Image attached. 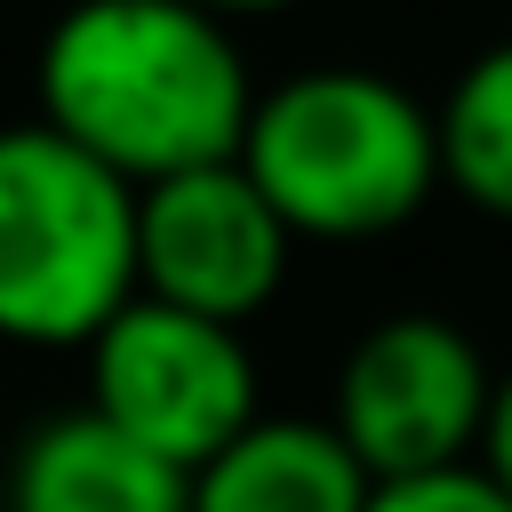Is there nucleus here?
<instances>
[{"mask_svg": "<svg viewBox=\"0 0 512 512\" xmlns=\"http://www.w3.org/2000/svg\"><path fill=\"white\" fill-rule=\"evenodd\" d=\"M232 160L288 240H384L440 192L432 104L376 64H312L256 88Z\"/></svg>", "mask_w": 512, "mask_h": 512, "instance_id": "f03ea898", "label": "nucleus"}, {"mask_svg": "<svg viewBox=\"0 0 512 512\" xmlns=\"http://www.w3.org/2000/svg\"><path fill=\"white\" fill-rule=\"evenodd\" d=\"M136 304V192L40 120L0 128V344L88 352Z\"/></svg>", "mask_w": 512, "mask_h": 512, "instance_id": "7ed1b4c3", "label": "nucleus"}, {"mask_svg": "<svg viewBox=\"0 0 512 512\" xmlns=\"http://www.w3.org/2000/svg\"><path fill=\"white\" fill-rule=\"evenodd\" d=\"M488 480H496V496L512 504V368L496 376V400H488V424H480V456H472Z\"/></svg>", "mask_w": 512, "mask_h": 512, "instance_id": "9b49d317", "label": "nucleus"}, {"mask_svg": "<svg viewBox=\"0 0 512 512\" xmlns=\"http://www.w3.org/2000/svg\"><path fill=\"white\" fill-rule=\"evenodd\" d=\"M40 128L152 192L240 152L256 80L240 32L192 0H72L40 32Z\"/></svg>", "mask_w": 512, "mask_h": 512, "instance_id": "f257e3e1", "label": "nucleus"}, {"mask_svg": "<svg viewBox=\"0 0 512 512\" xmlns=\"http://www.w3.org/2000/svg\"><path fill=\"white\" fill-rule=\"evenodd\" d=\"M120 440L160 456L168 472H200L224 440H240L256 408V352L240 328L168 312L152 296L120 304L88 344V400Z\"/></svg>", "mask_w": 512, "mask_h": 512, "instance_id": "39448f33", "label": "nucleus"}, {"mask_svg": "<svg viewBox=\"0 0 512 512\" xmlns=\"http://www.w3.org/2000/svg\"><path fill=\"white\" fill-rule=\"evenodd\" d=\"M288 256L296 240L264 208V192L240 176V160L136 192V296L168 312L248 328L288 288Z\"/></svg>", "mask_w": 512, "mask_h": 512, "instance_id": "423d86ee", "label": "nucleus"}, {"mask_svg": "<svg viewBox=\"0 0 512 512\" xmlns=\"http://www.w3.org/2000/svg\"><path fill=\"white\" fill-rule=\"evenodd\" d=\"M368 512H512L496 496V480L480 464H456V472H424V480H384L368 496Z\"/></svg>", "mask_w": 512, "mask_h": 512, "instance_id": "9d476101", "label": "nucleus"}, {"mask_svg": "<svg viewBox=\"0 0 512 512\" xmlns=\"http://www.w3.org/2000/svg\"><path fill=\"white\" fill-rule=\"evenodd\" d=\"M488 400H496V368H488V352H480V336L464 320L384 312L336 360L328 432L384 488V480H424V472L472 464Z\"/></svg>", "mask_w": 512, "mask_h": 512, "instance_id": "20e7f679", "label": "nucleus"}, {"mask_svg": "<svg viewBox=\"0 0 512 512\" xmlns=\"http://www.w3.org/2000/svg\"><path fill=\"white\" fill-rule=\"evenodd\" d=\"M376 480L328 432V416H256L200 472H184V512H368Z\"/></svg>", "mask_w": 512, "mask_h": 512, "instance_id": "0eeeda50", "label": "nucleus"}, {"mask_svg": "<svg viewBox=\"0 0 512 512\" xmlns=\"http://www.w3.org/2000/svg\"><path fill=\"white\" fill-rule=\"evenodd\" d=\"M8 512H184V472L120 440L96 408H64L16 440Z\"/></svg>", "mask_w": 512, "mask_h": 512, "instance_id": "6e6552de", "label": "nucleus"}, {"mask_svg": "<svg viewBox=\"0 0 512 512\" xmlns=\"http://www.w3.org/2000/svg\"><path fill=\"white\" fill-rule=\"evenodd\" d=\"M192 8H208L216 24H240V16H280V8H296V0H192Z\"/></svg>", "mask_w": 512, "mask_h": 512, "instance_id": "f8f14e48", "label": "nucleus"}, {"mask_svg": "<svg viewBox=\"0 0 512 512\" xmlns=\"http://www.w3.org/2000/svg\"><path fill=\"white\" fill-rule=\"evenodd\" d=\"M432 136H440V192L512 224V40L464 56L448 96L432 104Z\"/></svg>", "mask_w": 512, "mask_h": 512, "instance_id": "1a4fd4ad", "label": "nucleus"}]
</instances>
